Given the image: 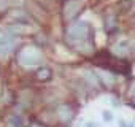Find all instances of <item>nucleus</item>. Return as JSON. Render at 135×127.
I'll list each match as a JSON object with an SVG mask.
<instances>
[{
  "instance_id": "nucleus-1",
  "label": "nucleus",
  "mask_w": 135,
  "mask_h": 127,
  "mask_svg": "<svg viewBox=\"0 0 135 127\" xmlns=\"http://www.w3.org/2000/svg\"><path fill=\"white\" fill-rule=\"evenodd\" d=\"M91 38H92V29L84 21H78L65 27L64 41L81 54H86V56L92 54L94 45Z\"/></svg>"
},
{
  "instance_id": "nucleus-2",
  "label": "nucleus",
  "mask_w": 135,
  "mask_h": 127,
  "mask_svg": "<svg viewBox=\"0 0 135 127\" xmlns=\"http://www.w3.org/2000/svg\"><path fill=\"white\" fill-rule=\"evenodd\" d=\"M16 59H18V64L22 67H33L41 60V51H40V48L29 45V46H24L18 52Z\"/></svg>"
},
{
  "instance_id": "nucleus-3",
  "label": "nucleus",
  "mask_w": 135,
  "mask_h": 127,
  "mask_svg": "<svg viewBox=\"0 0 135 127\" xmlns=\"http://www.w3.org/2000/svg\"><path fill=\"white\" fill-rule=\"evenodd\" d=\"M84 8V0H65L62 7V18L65 22H72Z\"/></svg>"
},
{
  "instance_id": "nucleus-4",
  "label": "nucleus",
  "mask_w": 135,
  "mask_h": 127,
  "mask_svg": "<svg viewBox=\"0 0 135 127\" xmlns=\"http://www.w3.org/2000/svg\"><path fill=\"white\" fill-rule=\"evenodd\" d=\"M56 114L62 124H69L75 118V108L70 103H60L56 110Z\"/></svg>"
},
{
  "instance_id": "nucleus-5",
  "label": "nucleus",
  "mask_w": 135,
  "mask_h": 127,
  "mask_svg": "<svg viewBox=\"0 0 135 127\" xmlns=\"http://www.w3.org/2000/svg\"><path fill=\"white\" fill-rule=\"evenodd\" d=\"M99 76V81H100V84H103L105 87H113L114 84H116V76L113 75V73H110V72H107V70H100L99 73H97Z\"/></svg>"
},
{
  "instance_id": "nucleus-6",
  "label": "nucleus",
  "mask_w": 135,
  "mask_h": 127,
  "mask_svg": "<svg viewBox=\"0 0 135 127\" xmlns=\"http://www.w3.org/2000/svg\"><path fill=\"white\" fill-rule=\"evenodd\" d=\"M129 52H130V45H129V41H121V43H116V45L113 46V54L118 56V57H126Z\"/></svg>"
},
{
  "instance_id": "nucleus-7",
  "label": "nucleus",
  "mask_w": 135,
  "mask_h": 127,
  "mask_svg": "<svg viewBox=\"0 0 135 127\" xmlns=\"http://www.w3.org/2000/svg\"><path fill=\"white\" fill-rule=\"evenodd\" d=\"M16 43V37L8 32V29L5 30H0V46H5V45H15Z\"/></svg>"
},
{
  "instance_id": "nucleus-8",
  "label": "nucleus",
  "mask_w": 135,
  "mask_h": 127,
  "mask_svg": "<svg viewBox=\"0 0 135 127\" xmlns=\"http://www.w3.org/2000/svg\"><path fill=\"white\" fill-rule=\"evenodd\" d=\"M7 29H8V32H11L15 37H16V35H21V33H27V32L30 30L24 22H15V24L8 26Z\"/></svg>"
},
{
  "instance_id": "nucleus-9",
  "label": "nucleus",
  "mask_w": 135,
  "mask_h": 127,
  "mask_svg": "<svg viewBox=\"0 0 135 127\" xmlns=\"http://www.w3.org/2000/svg\"><path fill=\"white\" fill-rule=\"evenodd\" d=\"M35 78H37L40 83H46V81H49V80L52 78V72H51L48 67H41V69L37 70Z\"/></svg>"
},
{
  "instance_id": "nucleus-10",
  "label": "nucleus",
  "mask_w": 135,
  "mask_h": 127,
  "mask_svg": "<svg viewBox=\"0 0 135 127\" xmlns=\"http://www.w3.org/2000/svg\"><path fill=\"white\" fill-rule=\"evenodd\" d=\"M84 80L88 83V87H91V89H99L100 87V81H99V78H97V75L94 72H86Z\"/></svg>"
},
{
  "instance_id": "nucleus-11",
  "label": "nucleus",
  "mask_w": 135,
  "mask_h": 127,
  "mask_svg": "<svg viewBox=\"0 0 135 127\" xmlns=\"http://www.w3.org/2000/svg\"><path fill=\"white\" fill-rule=\"evenodd\" d=\"M5 124L7 127H24V119L19 114H10L5 119Z\"/></svg>"
},
{
  "instance_id": "nucleus-12",
  "label": "nucleus",
  "mask_w": 135,
  "mask_h": 127,
  "mask_svg": "<svg viewBox=\"0 0 135 127\" xmlns=\"http://www.w3.org/2000/svg\"><path fill=\"white\" fill-rule=\"evenodd\" d=\"M11 19H15V22H27L29 21V14L22 10H13L10 13Z\"/></svg>"
},
{
  "instance_id": "nucleus-13",
  "label": "nucleus",
  "mask_w": 135,
  "mask_h": 127,
  "mask_svg": "<svg viewBox=\"0 0 135 127\" xmlns=\"http://www.w3.org/2000/svg\"><path fill=\"white\" fill-rule=\"evenodd\" d=\"M105 29H107V32H111L113 29H116V18L113 14L105 16Z\"/></svg>"
},
{
  "instance_id": "nucleus-14",
  "label": "nucleus",
  "mask_w": 135,
  "mask_h": 127,
  "mask_svg": "<svg viewBox=\"0 0 135 127\" xmlns=\"http://www.w3.org/2000/svg\"><path fill=\"white\" fill-rule=\"evenodd\" d=\"M103 119H105L107 122H110V121H111V113H110V111H103Z\"/></svg>"
},
{
  "instance_id": "nucleus-15",
  "label": "nucleus",
  "mask_w": 135,
  "mask_h": 127,
  "mask_svg": "<svg viewBox=\"0 0 135 127\" xmlns=\"http://www.w3.org/2000/svg\"><path fill=\"white\" fill-rule=\"evenodd\" d=\"M29 127H45V124H43V122H37V121H33V122H30Z\"/></svg>"
},
{
  "instance_id": "nucleus-16",
  "label": "nucleus",
  "mask_w": 135,
  "mask_h": 127,
  "mask_svg": "<svg viewBox=\"0 0 135 127\" xmlns=\"http://www.w3.org/2000/svg\"><path fill=\"white\" fill-rule=\"evenodd\" d=\"M126 127H133V124H126Z\"/></svg>"
},
{
  "instance_id": "nucleus-17",
  "label": "nucleus",
  "mask_w": 135,
  "mask_h": 127,
  "mask_svg": "<svg viewBox=\"0 0 135 127\" xmlns=\"http://www.w3.org/2000/svg\"><path fill=\"white\" fill-rule=\"evenodd\" d=\"M88 127H92V124H88Z\"/></svg>"
},
{
  "instance_id": "nucleus-18",
  "label": "nucleus",
  "mask_w": 135,
  "mask_h": 127,
  "mask_svg": "<svg viewBox=\"0 0 135 127\" xmlns=\"http://www.w3.org/2000/svg\"><path fill=\"white\" fill-rule=\"evenodd\" d=\"M133 100H135V97H133Z\"/></svg>"
}]
</instances>
